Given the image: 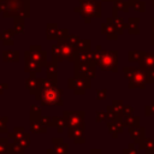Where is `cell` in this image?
I'll list each match as a JSON object with an SVG mask.
<instances>
[{"label": "cell", "mask_w": 154, "mask_h": 154, "mask_svg": "<svg viewBox=\"0 0 154 154\" xmlns=\"http://www.w3.org/2000/svg\"><path fill=\"white\" fill-rule=\"evenodd\" d=\"M52 142H53V144L61 143V142H63V138H53V140H52Z\"/></svg>", "instance_id": "obj_25"}, {"label": "cell", "mask_w": 154, "mask_h": 154, "mask_svg": "<svg viewBox=\"0 0 154 154\" xmlns=\"http://www.w3.org/2000/svg\"><path fill=\"white\" fill-rule=\"evenodd\" d=\"M30 130H31V132H42V134H45L47 128L41 125L38 123V120H30Z\"/></svg>", "instance_id": "obj_14"}, {"label": "cell", "mask_w": 154, "mask_h": 154, "mask_svg": "<svg viewBox=\"0 0 154 154\" xmlns=\"http://www.w3.org/2000/svg\"><path fill=\"white\" fill-rule=\"evenodd\" d=\"M18 54L16 52H4V61H17Z\"/></svg>", "instance_id": "obj_16"}, {"label": "cell", "mask_w": 154, "mask_h": 154, "mask_svg": "<svg viewBox=\"0 0 154 154\" xmlns=\"http://www.w3.org/2000/svg\"><path fill=\"white\" fill-rule=\"evenodd\" d=\"M17 142L20 144L22 148H24V149L29 148V147H30V135L26 132V135H25L23 138H20L19 141H17Z\"/></svg>", "instance_id": "obj_17"}, {"label": "cell", "mask_w": 154, "mask_h": 154, "mask_svg": "<svg viewBox=\"0 0 154 154\" xmlns=\"http://www.w3.org/2000/svg\"><path fill=\"white\" fill-rule=\"evenodd\" d=\"M61 47V55L63 59H67V60H72L73 57V49L71 45H66V43H60Z\"/></svg>", "instance_id": "obj_9"}, {"label": "cell", "mask_w": 154, "mask_h": 154, "mask_svg": "<svg viewBox=\"0 0 154 154\" xmlns=\"http://www.w3.org/2000/svg\"><path fill=\"white\" fill-rule=\"evenodd\" d=\"M7 119H8L7 117L0 118V132H6V131H7V126H6Z\"/></svg>", "instance_id": "obj_20"}, {"label": "cell", "mask_w": 154, "mask_h": 154, "mask_svg": "<svg viewBox=\"0 0 154 154\" xmlns=\"http://www.w3.org/2000/svg\"><path fill=\"white\" fill-rule=\"evenodd\" d=\"M99 64L102 67V70H111L117 64V61H116V58L111 53H105L100 57Z\"/></svg>", "instance_id": "obj_5"}, {"label": "cell", "mask_w": 154, "mask_h": 154, "mask_svg": "<svg viewBox=\"0 0 154 154\" xmlns=\"http://www.w3.org/2000/svg\"><path fill=\"white\" fill-rule=\"evenodd\" d=\"M69 88L73 89L76 95H83L84 90L90 88V81L85 77H75L69 79Z\"/></svg>", "instance_id": "obj_2"}, {"label": "cell", "mask_w": 154, "mask_h": 154, "mask_svg": "<svg viewBox=\"0 0 154 154\" xmlns=\"http://www.w3.org/2000/svg\"><path fill=\"white\" fill-rule=\"evenodd\" d=\"M96 114H97V116H96V120L100 122V120L103 119V113H102V112H96Z\"/></svg>", "instance_id": "obj_24"}, {"label": "cell", "mask_w": 154, "mask_h": 154, "mask_svg": "<svg viewBox=\"0 0 154 154\" xmlns=\"http://www.w3.org/2000/svg\"><path fill=\"white\" fill-rule=\"evenodd\" d=\"M7 88H8V84H7V83H1V84H0V95H1V94L4 93V90H6Z\"/></svg>", "instance_id": "obj_22"}, {"label": "cell", "mask_w": 154, "mask_h": 154, "mask_svg": "<svg viewBox=\"0 0 154 154\" xmlns=\"http://www.w3.org/2000/svg\"><path fill=\"white\" fill-rule=\"evenodd\" d=\"M41 117V107L36 105H31L30 107V120H38Z\"/></svg>", "instance_id": "obj_15"}, {"label": "cell", "mask_w": 154, "mask_h": 154, "mask_svg": "<svg viewBox=\"0 0 154 154\" xmlns=\"http://www.w3.org/2000/svg\"><path fill=\"white\" fill-rule=\"evenodd\" d=\"M51 126H55L58 132L61 134L64 131V129L66 128V120H65L64 116L63 117H53L52 122H51Z\"/></svg>", "instance_id": "obj_8"}, {"label": "cell", "mask_w": 154, "mask_h": 154, "mask_svg": "<svg viewBox=\"0 0 154 154\" xmlns=\"http://www.w3.org/2000/svg\"><path fill=\"white\" fill-rule=\"evenodd\" d=\"M26 88L32 95H36L38 93V78L35 77V75H31L26 79Z\"/></svg>", "instance_id": "obj_7"}, {"label": "cell", "mask_w": 154, "mask_h": 154, "mask_svg": "<svg viewBox=\"0 0 154 154\" xmlns=\"http://www.w3.org/2000/svg\"><path fill=\"white\" fill-rule=\"evenodd\" d=\"M53 153V149H47V154H52Z\"/></svg>", "instance_id": "obj_27"}, {"label": "cell", "mask_w": 154, "mask_h": 154, "mask_svg": "<svg viewBox=\"0 0 154 154\" xmlns=\"http://www.w3.org/2000/svg\"><path fill=\"white\" fill-rule=\"evenodd\" d=\"M25 149L20 147V144L14 141L12 144H8V154H24Z\"/></svg>", "instance_id": "obj_13"}, {"label": "cell", "mask_w": 154, "mask_h": 154, "mask_svg": "<svg viewBox=\"0 0 154 154\" xmlns=\"http://www.w3.org/2000/svg\"><path fill=\"white\" fill-rule=\"evenodd\" d=\"M90 153H91V154H100V153H101V150H99V149H97V150H96V149H91V150H90Z\"/></svg>", "instance_id": "obj_26"}, {"label": "cell", "mask_w": 154, "mask_h": 154, "mask_svg": "<svg viewBox=\"0 0 154 154\" xmlns=\"http://www.w3.org/2000/svg\"><path fill=\"white\" fill-rule=\"evenodd\" d=\"M41 67H42V65L38 61L34 60L31 57H28L25 54V72H29L31 75H35L37 72H41V70H42Z\"/></svg>", "instance_id": "obj_4"}, {"label": "cell", "mask_w": 154, "mask_h": 154, "mask_svg": "<svg viewBox=\"0 0 154 154\" xmlns=\"http://www.w3.org/2000/svg\"><path fill=\"white\" fill-rule=\"evenodd\" d=\"M26 54H29V57H31L34 60L38 61L41 65L45 64L46 54H45V52H41V51H40V47H35V46H32L31 49H30V52H26Z\"/></svg>", "instance_id": "obj_6"}, {"label": "cell", "mask_w": 154, "mask_h": 154, "mask_svg": "<svg viewBox=\"0 0 154 154\" xmlns=\"http://www.w3.org/2000/svg\"><path fill=\"white\" fill-rule=\"evenodd\" d=\"M52 154H69V146L64 142L53 144V153Z\"/></svg>", "instance_id": "obj_12"}, {"label": "cell", "mask_w": 154, "mask_h": 154, "mask_svg": "<svg viewBox=\"0 0 154 154\" xmlns=\"http://www.w3.org/2000/svg\"><path fill=\"white\" fill-rule=\"evenodd\" d=\"M64 118L66 120L67 128H73L84 124V112L83 111H64Z\"/></svg>", "instance_id": "obj_3"}, {"label": "cell", "mask_w": 154, "mask_h": 154, "mask_svg": "<svg viewBox=\"0 0 154 154\" xmlns=\"http://www.w3.org/2000/svg\"><path fill=\"white\" fill-rule=\"evenodd\" d=\"M46 72H47V78L57 82V69H55V63H47L46 64Z\"/></svg>", "instance_id": "obj_10"}, {"label": "cell", "mask_w": 154, "mask_h": 154, "mask_svg": "<svg viewBox=\"0 0 154 154\" xmlns=\"http://www.w3.org/2000/svg\"><path fill=\"white\" fill-rule=\"evenodd\" d=\"M84 124H81V125H77V126H73V128H69V137L71 138H76V137H81L83 136V132H84Z\"/></svg>", "instance_id": "obj_11"}, {"label": "cell", "mask_w": 154, "mask_h": 154, "mask_svg": "<svg viewBox=\"0 0 154 154\" xmlns=\"http://www.w3.org/2000/svg\"><path fill=\"white\" fill-rule=\"evenodd\" d=\"M51 122H52V118H49V117H45V116H41L40 118H38V123L41 124V125H43V126H51Z\"/></svg>", "instance_id": "obj_19"}, {"label": "cell", "mask_w": 154, "mask_h": 154, "mask_svg": "<svg viewBox=\"0 0 154 154\" xmlns=\"http://www.w3.org/2000/svg\"><path fill=\"white\" fill-rule=\"evenodd\" d=\"M0 154H8V141H7V138H0Z\"/></svg>", "instance_id": "obj_18"}, {"label": "cell", "mask_w": 154, "mask_h": 154, "mask_svg": "<svg viewBox=\"0 0 154 154\" xmlns=\"http://www.w3.org/2000/svg\"><path fill=\"white\" fill-rule=\"evenodd\" d=\"M73 141H75V143H83V142H84V137H83V136L76 137V138H73Z\"/></svg>", "instance_id": "obj_23"}, {"label": "cell", "mask_w": 154, "mask_h": 154, "mask_svg": "<svg viewBox=\"0 0 154 154\" xmlns=\"http://www.w3.org/2000/svg\"><path fill=\"white\" fill-rule=\"evenodd\" d=\"M63 90L57 88V85L51 87V88H45L38 91V94L35 95L36 100H40L42 105H63V99H61Z\"/></svg>", "instance_id": "obj_1"}, {"label": "cell", "mask_w": 154, "mask_h": 154, "mask_svg": "<svg viewBox=\"0 0 154 154\" xmlns=\"http://www.w3.org/2000/svg\"><path fill=\"white\" fill-rule=\"evenodd\" d=\"M105 95H106V91H105V90H97V91H96V99H99V100L103 99Z\"/></svg>", "instance_id": "obj_21"}]
</instances>
